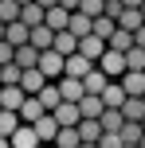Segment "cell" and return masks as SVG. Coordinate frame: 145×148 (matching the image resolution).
<instances>
[{
	"mask_svg": "<svg viewBox=\"0 0 145 148\" xmlns=\"http://www.w3.org/2000/svg\"><path fill=\"white\" fill-rule=\"evenodd\" d=\"M67 31H75V35L83 39V35H90V31H94V20H90L86 12H71V27H67Z\"/></svg>",
	"mask_w": 145,
	"mask_h": 148,
	"instance_id": "d4e9b609",
	"label": "cell"
},
{
	"mask_svg": "<svg viewBox=\"0 0 145 148\" xmlns=\"http://www.w3.org/2000/svg\"><path fill=\"white\" fill-rule=\"evenodd\" d=\"M141 136H145L141 121H126V125H122V140L126 144H141Z\"/></svg>",
	"mask_w": 145,
	"mask_h": 148,
	"instance_id": "d6a6232c",
	"label": "cell"
},
{
	"mask_svg": "<svg viewBox=\"0 0 145 148\" xmlns=\"http://www.w3.org/2000/svg\"><path fill=\"white\" fill-rule=\"evenodd\" d=\"M78 55H86L90 62H98L102 55H106V39H98V35H83V39H78Z\"/></svg>",
	"mask_w": 145,
	"mask_h": 148,
	"instance_id": "8992f818",
	"label": "cell"
},
{
	"mask_svg": "<svg viewBox=\"0 0 145 148\" xmlns=\"http://www.w3.org/2000/svg\"><path fill=\"white\" fill-rule=\"evenodd\" d=\"M43 23H47V27H51V31H67V27H71V12H67V8H63V4H55V8H47Z\"/></svg>",
	"mask_w": 145,
	"mask_h": 148,
	"instance_id": "9c48e42d",
	"label": "cell"
},
{
	"mask_svg": "<svg viewBox=\"0 0 145 148\" xmlns=\"http://www.w3.org/2000/svg\"><path fill=\"white\" fill-rule=\"evenodd\" d=\"M98 148H126V140H122V133H102Z\"/></svg>",
	"mask_w": 145,
	"mask_h": 148,
	"instance_id": "8d00e7d4",
	"label": "cell"
},
{
	"mask_svg": "<svg viewBox=\"0 0 145 148\" xmlns=\"http://www.w3.org/2000/svg\"><path fill=\"white\" fill-rule=\"evenodd\" d=\"M35 4H39V8H55L59 0H35Z\"/></svg>",
	"mask_w": 145,
	"mask_h": 148,
	"instance_id": "b9f144b4",
	"label": "cell"
},
{
	"mask_svg": "<svg viewBox=\"0 0 145 148\" xmlns=\"http://www.w3.org/2000/svg\"><path fill=\"white\" fill-rule=\"evenodd\" d=\"M20 4H31V0H20Z\"/></svg>",
	"mask_w": 145,
	"mask_h": 148,
	"instance_id": "c3c4849f",
	"label": "cell"
},
{
	"mask_svg": "<svg viewBox=\"0 0 145 148\" xmlns=\"http://www.w3.org/2000/svg\"><path fill=\"white\" fill-rule=\"evenodd\" d=\"M20 125H24V121H20V113H16V109H0V136L12 140V133H16Z\"/></svg>",
	"mask_w": 145,
	"mask_h": 148,
	"instance_id": "7402d4cb",
	"label": "cell"
},
{
	"mask_svg": "<svg viewBox=\"0 0 145 148\" xmlns=\"http://www.w3.org/2000/svg\"><path fill=\"white\" fill-rule=\"evenodd\" d=\"M12 59H16V47L8 43V39H0V66H8Z\"/></svg>",
	"mask_w": 145,
	"mask_h": 148,
	"instance_id": "74e56055",
	"label": "cell"
},
{
	"mask_svg": "<svg viewBox=\"0 0 145 148\" xmlns=\"http://www.w3.org/2000/svg\"><path fill=\"white\" fill-rule=\"evenodd\" d=\"M43 113H47V105L39 101V94H28V101L20 105V121H24V125H35Z\"/></svg>",
	"mask_w": 145,
	"mask_h": 148,
	"instance_id": "277c9868",
	"label": "cell"
},
{
	"mask_svg": "<svg viewBox=\"0 0 145 148\" xmlns=\"http://www.w3.org/2000/svg\"><path fill=\"white\" fill-rule=\"evenodd\" d=\"M126 97H130V94H126V86L114 78V82L106 86V94H102V101H106V109H122V101H126Z\"/></svg>",
	"mask_w": 145,
	"mask_h": 148,
	"instance_id": "ac0fdd59",
	"label": "cell"
},
{
	"mask_svg": "<svg viewBox=\"0 0 145 148\" xmlns=\"http://www.w3.org/2000/svg\"><path fill=\"white\" fill-rule=\"evenodd\" d=\"M24 101H28V90H24V86H0V105H4V109L20 113Z\"/></svg>",
	"mask_w": 145,
	"mask_h": 148,
	"instance_id": "52a82bcc",
	"label": "cell"
},
{
	"mask_svg": "<svg viewBox=\"0 0 145 148\" xmlns=\"http://www.w3.org/2000/svg\"><path fill=\"white\" fill-rule=\"evenodd\" d=\"M118 82L126 86V94H130V97H141V94H145V70H126Z\"/></svg>",
	"mask_w": 145,
	"mask_h": 148,
	"instance_id": "8fae6325",
	"label": "cell"
},
{
	"mask_svg": "<svg viewBox=\"0 0 145 148\" xmlns=\"http://www.w3.org/2000/svg\"><path fill=\"white\" fill-rule=\"evenodd\" d=\"M78 148H98V144H78Z\"/></svg>",
	"mask_w": 145,
	"mask_h": 148,
	"instance_id": "bcb514c9",
	"label": "cell"
},
{
	"mask_svg": "<svg viewBox=\"0 0 145 148\" xmlns=\"http://www.w3.org/2000/svg\"><path fill=\"white\" fill-rule=\"evenodd\" d=\"M122 4H126V8H141L145 0H122Z\"/></svg>",
	"mask_w": 145,
	"mask_h": 148,
	"instance_id": "7bdbcfd3",
	"label": "cell"
},
{
	"mask_svg": "<svg viewBox=\"0 0 145 148\" xmlns=\"http://www.w3.org/2000/svg\"><path fill=\"white\" fill-rule=\"evenodd\" d=\"M122 12H126V4H122V0H106V12H102V16H110V20H118Z\"/></svg>",
	"mask_w": 145,
	"mask_h": 148,
	"instance_id": "f35d334b",
	"label": "cell"
},
{
	"mask_svg": "<svg viewBox=\"0 0 145 148\" xmlns=\"http://www.w3.org/2000/svg\"><path fill=\"white\" fill-rule=\"evenodd\" d=\"M43 16H47V8H39L35 0H31V4H24V12H20V20L28 23V27H39V23H43Z\"/></svg>",
	"mask_w": 145,
	"mask_h": 148,
	"instance_id": "484cf974",
	"label": "cell"
},
{
	"mask_svg": "<svg viewBox=\"0 0 145 148\" xmlns=\"http://www.w3.org/2000/svg\"><path fill=\"white\" fill-rule=\"evenodd\" d=\"M39 148H51V144H39Z\"/></svg>",
	"mask_w": 145,
	"mask_h": 148,
	"instance_id": "f907efd6",
	"label": "cell"
},
{
	"mask_svg": "<svg viewBox=\"0 0 145 148\" xmlns=\"http://www.w3.org/2000/svg\"><path fill=\"white\" fill-rule=\"evenodd\" d=\"M51 113H55V121H59V125H78V121H83L78 101H63L59 109H51Z\"/></svg>",
	"mask_w": 145,
	"mask_h": 148,
	"instance_id": "9a60e30c",
	"label": "cell"
},
{
	"mask_svg": "<svg viewBox=\"0 0 145 148\" xmlns=\"http://www.w3.org/2000/svg\"><path fill=\"white\" fill-rule=\"evenodd\" d=\"M47 82H51V78H47L43 70H39V66H31V70H24V78H20V86L28 90V94H39V90H43Z\"/></svg>",
	"mask_w": 145,
	"mask_h": 148,
	"instance_id": "2e32d148",
	"label": "cell"
},
{
	"mask_svg": "<svg viewBox=\"0 0 145 148\" xmlns=\"http://www.w3.org/2000/svg\"><path fill=\"white\" fill-rule=\"evenodd\" d=\"M4 39L12 47H24V43H31V27L24 20H16V23H8V31H4Z\"/></svg>",
	"mask_w": 145,
	"mask_h": 148,
	"instance_id": "4fadbf2b",
	"label": "cell"
},
{
	"mask_svg": "<svg viewBox=\"0 0 145 148\" xmlns=\"http://www.w3.org/2000/svg\"><path fill=\"white\" fill-rule=\"evenodd\" d=\"M145 23V16H141V8H126L122 16H118V27H126V31H137Z\"/></svg>",
	"mask_w": 145,
	"mask_h": 148,
	"instance_id": "4316f807",
	"label": "cell"
},
{
	"mask_svg": "<svg viewBox=\"0 0 145 148\" xmlns=\"http://www.w3.org/2000/svg\"><path fill=\"white\" fill-rule=\"evenodd\" d=\"M122 113H126V121H141L145 117V97H126V101H122Z\"/></svg>",
	"mask_w": 145,
	"mask_h": 148,
	"instance_id": "f546056e",
	"label": "cell"
},
{
	"mask_svg": "<svg viewBox=\"0 0 145 148\" xmlns=\"http://www.w3.org/2000/svg\"><path fill=\"white\" fill-rule=\"evenodd\" d=\"M141 97H145V94H141Z\"/></svg>",
	"mask_w": 145,
	"mask_h": 148,
	"instance_id": "11a10c76",
	"label": "cell"
},
{
	"mask_svg": "<svg viewBox=\"0 0 145 148\" xmlns=\"http://www.w3.org/2000/svg\"><path fill=\"white\" fill-rule=\"evenodd\" d=\"M4 31H8V23H4V20H0V39H4Z\"/></svg>",
	"mask_w": 145,
	"mask_h": 148,
	"instance_id": "f6af8a7d",
	"label": "cell"
},
{
	"mask_svg": "<svg viewBox=\"0 0 145 148\" xmlns=\"http://www.w3.org/2000/svg\"><path fill=\"white\" fill-rule=\"evenodd\" d=\"M78 144H83V136H78V125H63L51 148H78Z\"/></svg>",
	"mask_w": 145,
	"mask_h": 148,
	"instance_id": "d6986e66",
	"label": "cell"
},
{
	"mask_svg": "<svg viewBox=\"0 0 145 148\" xmlns=\"http://www.w3.org/2000/svg\"><path fill=\"white\" fill-rule=\"evenodd\" d=\"M24 70L16 66V62H8V66H0V86H20Z\"/></svg>",
	"mask_w": 145,
	"mask_h": 148,
	"instance_id": "836d02e7",
	"label": "cell"
},
{
	"mask_svg": "<svg viewBox=\"0 0 145 148\" xmlns=\"http://www.w3.org/2000/svg\"><path fill=\"white\" fill-rule=\"evenodd\" d=\"M102 133H122V125H126V113L122 109H102Z\"/></svg>",
	"mask_w": 145,
	"mask_h": 148,
	"instance_id": "44dd1931",
	"label": "cell"
},
{
	"mask_svg": "<svg viewBox=\"0 0 145 148\" xmlns=\"http://www.w3.org/2000/svg\"><path fill=\"white\" fill-rule=\"evenodd\" d=\"M141 129H145V117H141Z\"/></svg>",
	"mask_w": 145,
	"mask_h": 148,
	"instance_id": "816d5d0a",
	"label": "cell"
},
{
	"mask_svg": "<svg viewBox=\"0 0 145 148\" xmlns=\"http://www.w3.org/2000/svg\"><path fill=\"white\" fill-rule=\"evenodd\" d=\"M78 12H86V16L94 20V16H102V12H106V0H83V4H78Z\"/></svg>",
	"mask_w": 145,
	"mask_h": 148,
	"instance_id": "d590c367",
	"label": "cell"
},
{
	"mask_svg": "<svg viewBox=\"0 0 145 148\" xmlns=\"http://www.w3.org/2000/svg\"><path fill=\"white\" fill-rule=\"evenodd\" d=\"M106 47H110V51H122V55H126V51H130V47H133V31L118 27L114 35H110V43H106Z\"/></svg>",
	"mask_w": 145,
	"mask_h": 148,
	"instance_id": "f1b7e54d",
	"label": "cell"
},
{
	"mask_svg": "<svg viewBox=\"0 0 145 148\" xmlns=\"http://www.w3.org/2000/svg\"><path fill=\"white\" fill-rule=\"evenodd\" d=\"M137 148H145V136H141V144H137Z\"/></svg>",
	"mask_w": 145,
	"mask_h": 148,
	"instance_id": "7dc6e473",
	"label": "cell"
},
{
	"mask_svg": "<svg viewBox=\"0 0 145 148\" xmlns=\"http://www.w3.org/2000/svg\"><path fill=\"white\" fill-rule=\"evenodd\" d=\"M126 66H130V70H145V47L133 43L130 51H126Z\"/></svg>",
	"mask_w": 145,
	"mask_h": 148,
	"instance_id": "e575fe53",
	"label": "cell"
},
{
	"mask_svg": "<svg viewBox=\"0 0 145 148\" xmlns=\"http://www.w3.org/2000/svg\"><path fill=\"white\" fill-rule=\"evenodd\" d=\"M114 31H118V20H110V16H94V31H90V35H98V39H106V43H110Z\"/></svg>",
	"mask_w": 145,
	"mask_h": 148,
	"instance_id": "83f0119b",
	"label": "cell"
},
{
	"mask_svg": "<svg viewBox=\"0 0 145 148\" xmlns=\"http://www.w3.org/2000/svg\"><path fill=\"white\" fill-rule=\"evenodd\" d=\"M20 12H24L20 0H0V20H4V23H16V20H20Z\"/></svg>",
	"mask_w": 145,
	"mask_h": 148,
	"instance_id": "1f68e13d",
	"label": "cell"
},
{
	"mask_svg": "<svg viewBox=\"0 0 145 148\" xmlns=\"http://www.w3.org/2000/svg\"><path fill=\"white\" fill-rule=\"evenodd\" d=\"M94 66H98V62H90V59H86V55H67V70H63V74H67V78H86V74H90Z\"/></svg>",
	"mask_w": 145,
	"mask_h": 148,
	"instance_id": "5b68a950",
	"label": "cell"
},
{
	"mask_svg": "<svg viewBox=\"0 0 145 148\" xmlns=\"http://www.w3.org/2000/svg\"><path fill=\"white\" fill-rule=\"evenodd\" d=\"M39 70L47 74V78H63V70H67V55H59L51 47V51H39Z\"/></svg>",
	"mask_w": 145,
	"mask_h": 148,
	"instance_id": "6da1fadb",
	"label": "cell"
},
{
	"mask_svg": "<svg viewBox=\"0 0 145 148\" xmlns=\"http://www.w3.org/2000/svg\"><path fill=\"white\" fill-rule=\"evenodd\" d=\"M0 148H12V140H8V136H0Z\"/></svg>",
	"mask_w": 145,
	"mask_h": 148,
	"instance_id": "ee69618b",
	"label": "cell"
},
{
	"mask_svg": "<svg viewBox=\"0 0 145 148\" xmlns=\"http://www.w3.org/2000/svg\"><path fill=\"white\" fill-rule=\"evenodd\" d=\"M110 82H114V78H106V70H98V66H94V70L83 78V86H86V94H106V86H110Z\"/></svg>",
	"mask_w": 145,
	"mask_h": 148,
	"instance_id": "e0dca14e",
	"label": "cell"
},
{
	"mask_svg": "<svg viewBox=\"0 0 145 148\" xmlns=\"http://www.w3.org/2000/svg\"><path fill=\"white\" fill-rule=\"evenodd\" d=\"M59 94H63V101H83L86 86H83V78H67V74H63L59 78Z\"/></svg>",
	"mask_w": 145,
	"mask_h": 148,
	"instance_id": "ba28073f",
	"label": "cell"
},
{
	"mask_svg": "<svg viewBox=\"0 0 145 148\" xmlns=\"http://www.w3.org/2000/svg\"><path fill=\"white\" fill-rule=\"evenodd\" d=\"M59 121H55V113H43V117L35 121V133H39V144H55V136H59Z\"/></svg>",
	"mask_w": 145,
	"mask_h": 148,
	"instance_id": "3957f363",
	"label": "cell"
},
{
	"mask_svg": "<svg viewBox=\"0 0 145 148\" xmlns=\"http://www.w3.org/2000/svg\"><path fill=\"white\" fill-rule=\"evenodd\" d=\"M78 109H83V117H102L106 101H102V94H86L83 101H78Z\"/></svg>",
	"mask_w": 145,
	"mask_h": 148,
	"instance_id": "cb8c5ba5",
	"label": "cell"
},
{
	"mask_svg": "<svg viewBox=\"0 0 145 148\" xmlns=\"http://www.w3.org/2000/svg\"><path fill=\"white\" fill-rule=\"evenodd\" d=\"M141 16H145V4H141Z\"/></svg>",
	"mask_w": 145,
	"mask_h": 148,
	"instance_id": "f5cc1de1",
	"label": "cell"
},
{
	"mask_svg": "<svg viewBox=\"0 0 145 148\" xmlns=\"http://www.w3.org/2000/svg\"><path fill=\"white\" fill-rule=\"evenodd\" d=\"M12 148H39V133H35V125H20L12 133Z\"/></svg>",
	"mask_w": 145,
	"mask_h": 148,
	"instance_id": "7c38bea8",
	"label": "cell"
},
{
	"mask_svg": "<svg viewBox=\"0 0 145 148\" xmlns=\"http://www.w3.org/2000/svg\"><path fill=\"white\" fill-rule=\"evenodd\" d=\"M78 136H83V144H98L102 140V121L98 117H83L78 121Z\"/></svg>",
	"mask_w": 145,
	"mask_h": 148,
	"instance_id": "30bf717a",
	"label": "cell"
},
{
	"mask_svg": "<svg viewBox=\"0 0 145 148\" xmlns=\"http://www.w3.org/2000/svg\"><path fill=\"white\" fill-rule=\"evenodd\" d=\"M0 109H4V105H0Z\"/></svg>",
	"mask_w": 145,
	"mask_h": 148,
	"instance_id": "db71d44e",
	"label": "cell"
},
{
	"mask_svg": "<svg viewBox=\"0 0 145 148\" xmlns=\"http://www.w3.org/2000/svg\"><path fill=\"white\" fill-rule=\"evenodd\" d=\"M31 47H39V51H51V47H55V31L47 27V23L31 27Z\"/></svg>",
	"mask_w": 145,
	"mask_h": 148,
	"instance_id": "ffe728a7",
	"label": "cell"
},
{
	"mask_svg": "<svg viewBox=\"0 0 145 148\" xmlns=\"http://www.w3.org/2000/svg\"><path fill=\"white\" fill-rule=\"evenodd\" d=\"M39 101L47 105V113H51V109H59V105H63V94H59V86H51V82H47V86L39 90Z\"/></svg>",
	"mask_w": 145,
	"mask_h": 148,
	"instance_id": "4dcf8cb0",
	"label": "cell"
},
{
	"mask_svg": "<svg viewBox=\"0 0 145 148\" xmlns=\"http://www.w3.org/2000/svg\"><path fill=\"white\" fill-rule=\"evenodd\" d=\"M126 148H137V144H126Z\"/></svg>",
	"mask_w": 145,
	"mask_h": 148,
	"instance_id": "681fc988",
	"label": "cell"
},
{
	"mask_svg": "<svg viewBox=\"0 0 145 148\" xmlns=\"http://www.w3.org/2000/svg\"><path fill=\"white\" fill-rule=\"evenodd\" d=\"M98 70H106V78H122L130 66H126V55L122 51H110V47H106V55L98 59Z\"/></svg>",
	"mask_w": 145,
	"mask_h": 148,
	"instance_id": "7a4b0ae2",
	"label": "cell"
},
{
	"mask_svg": "<svg viewBox=\"0 0 145 148\" xmlns=\"http://www.w3.org/2000/svg\"><path fill=\"white\" fill-rule=\"evenodd\" d=\"M63 8H67V12H78V4H83V0H59Z\"/></svg>",
	"mask_w": 145,
	"mask_h": 148,
	"instance_id": "60d3db41",
	"label": "cell"
},
{
	"mask_svg": "<svg viewBox=\"0 0 145 148\" xmlns=\"http://www.w3.org/2000/svg\"><path fill=\"white\" fill-rule=\"evenodd\" d=\"M133 43H137V47H145V23H141L137 31H133Z\"/></svg>",
	"mask_w": 145,
	"mask_h": 148,
	"instance_id": "ab89813d",
	"label": "cell"
},
{
	"mask_svg": "<svg viewBox=\"0 0 145 148\" xmlns=\"http://www.w3.org/2000/svg\"><path fill=\"white\" fill-rule=\"evenodd\" d=\"M55 51L59 55H75L78 51V35L75 31H55Z\"/></svg>",
	"mask_w": 145,
	"mask_h": 148,
	"instance_id": "603a6c76",
	"label": "cell"
},
{
	"mask_svg": "<svg viewBox=\"0 0 145 148\" xmlns=\"http://www.w3.org/2000/svg\"><path fill=\"white\" fill-rule=\"evenodd\" d=\"M16 66L20 70H31V66H39V47H31V43H24V47H16Z\"/></svg>",
	"mask_w": 145,
	"mask_h": 148,
	"instance_id": "5bb4252c",
	"label": "cell"
}]
</instances>
